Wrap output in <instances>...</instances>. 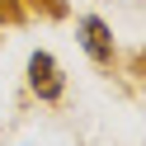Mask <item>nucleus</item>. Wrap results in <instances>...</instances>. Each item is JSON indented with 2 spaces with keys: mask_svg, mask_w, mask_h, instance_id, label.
I'll return each instance as SVG.
<instances>
[{
  "mask_svg": "<svg viewBox=\"0 0 146 146\" xmlns=\"http://www.w3.org/2000/svg\"><path fill=\"white\" fill-rule=\"evenodd\" d=\"M24 5H29V10H42L47 19H66V14H71L66 0H24Z\"/></svg>",
  "mask_w": 146,
  "mask_h": 146,
  "instance_id": "obj_3",
  "label": "nucleus"
},
{
  "mask_svg": "<svg viewBox=\"0 0 146 146\" xmlns=\"http://www.w3.org/2000/svg\"><path fill=\"white\" fill-rule=\"evenodd\" d=\"M24 85H29V94L38 104H61L66 99V66L47 47H33L29 61H24Z\"/></svg>",
  "mask_w": 146,
  "mask_h": 146,
  "instance_id": "obj_1",
  "label": "nucleus"
},
{
  "mask_svg": "<svg viewBox=\"0 0 146 146\" xmlns=\"http://www.w3.org/2000/svg\"><path fill=\"white\" fill-rule=\"evenodd\" d=\"M76 42L99 71H113L118 66V38H113V24L104 14H80L76 19Z\"/></svg>",
  "mask_w": 146,
  "mask_h": 146,
  "instance_id": "obj_2",
  "label": "nucleus"
}]
</instances>
